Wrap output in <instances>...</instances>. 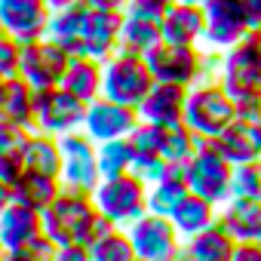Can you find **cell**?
Returning a JSON list of instances; mask_svg holds the SVG:
<instances>
[{
    "label": "cell",
    "instance_id": "cell-23",
    "mask_svg": "<svg viewBox=\"0 0 261 261\" xmlns=\"http://www.w3.org/2000/svg\"><path fill=\"white\" fill-rule=\"evenodd\" d=\"M62 89H68L80 101H92L101 95V62L92 56H71L65 74H62Z\"/></svg>",
    "mask_w": 261,
    "mask_h": 261
},
{
    "label": "cell",
    "instance_id": "cell-53",
    "mask_svg": "<svg viewBox=\"0 0 261 261\" xmlns=\"http://www.w3.org/2000/svg\"><path fill=\"white\" fill-rule=\"evenodd\" d=\"M139 261H142V258H139Z\"/></svg>",
    "mask_w": 261,
    "mask_h": 261
},
{
    "label": "cell",
    "instance_id": "cell-6",
    "mask_svg": "<svg viewBox=\"0 0 261 261\" xmlns=\"http://www.w3.org/2000/svg\"><path fill=\"white\" fill-rule=\"evenodd\" d=\"M151 86H154V74L148 71L145 56L117 49L108 62H101V95L120 105L139 108Z\"/></svg>",
    "mask_w": 261,
    "mask_h": 261
},
{
    "label": "cell",
    "instance_id": "cell-37",
    "mask_svg": "<svg viewBox=\"0 0 261 261\" xmlns=\"http://www.w3.org/2000/svg\"><path fill=\"white\" fill-rule=\"evenodd\" d=\"M172 169H181V166H169L160 154H145V157H133V172L145 181V185H154L160 181L163 175H169Z\"/></svg>",
    "mask_w": 261,
    "mask_h": 261
},
{
    "label": "cell",
    "instance_id": "cell-28",
    "mask_svg": "<svg viewBox=\"0 0 261 261\" xmlns=\"http://www.w3.org/2000/svg\"><path fill=\"white\" fill-rule=\"evenodd\" d=\"M25 169L62 178V142L49 133H37L34 129L31 142H28V154H25Z\"/></svg>",
    "mask_w": 261,
    "mask_h": 261
},
{
    "label": "cell",
    "instance_id": "cell-3",
    "mask_svg": "<svg viewBox=\"0 0 261 261\" xmlns=\"http://www.w3.org/2000/svg\"><path fill=\"white\" fill-rule=\"evenodd\" d=\"M230 169H233V163L215 148V142L200 139L197 151L185 163V185L191 194H197L215 206H224L230 200Z\"/></svg>",
    "mask_w": 261,
    "mask_h": 261
},
{
    "label": "cell",
    "instance_id": "cell-42",
    "mask_svg": "<svg viewBox=\"0 0 261 261\" xmlns=\"http://www.w3.org/2000/svg\"><path fill=\"white\" fill-rule=\"evenodd\" d=\"M230 261H261V243H237Z\"/></svg>",
    "mask_w": 261,
    "mask_h": 261
},
{
    "label": "cell",
    "instance_id": "cell-15",
    "mask_svg": "<svg viewBox=\"0 0 261 261\" xmlns=\"http://www.w3.org/2000/svg\"><path fill=\"white\" fill-rule=\"evenodd\" d=\"M203 16H206V31H203V46L212 49H227L237 40H243L249 34L240 10L233 0H206L203 4Z\"/></svg>",
    "mask_w": 261,
    "mask_h": 261
},
{
    "label": "cell",
    "instance_id": "cell-36",
    "mask_svg": "<svg viewBox=\"0 0 261 261\" xmlns=\"http://www.w3.org/2000/svg\"><path fill=\"white\" fill-rule=\"evenodd\" d=\"M160 133H163V126H154V123L139 120V126L126 136V139H129V145H133V154H136V157L160 154Z\"/></svg>",
    "mask_w": 261,
    "mask_h": 261
},
{
    "label": "cell",
    "instance_id": "cell-12",
    "mask_svg": "<svg viewBox=\"0 0 261 261\" xmlns=\"http://www.w3.org/2000/svg\"><path fill=\"white\" fill-rule=\"evenodd\" d=\"M139 126V111L120 105L108 95H98L86 105V117H83V133L98 145L108 139H126L133 129Z\"/></svg>",
    "mask_w": 261,
    "mask_h": 261
},
{
    "label": "cell",
    "instance_id": "cell-33",
    "mask_svg": "<svg viewBox=\"0 0 261 261\" xmlns=\"http://www.w3.org/2000/svg\"><path fill=\"white\" fill-rule=\"evenodd\" d=\"M133 145L129 139H108L95 145V160H98V175L114 178L123 172H133Z\"/></svg>",
    "mask_w": 261,
    "mask_h": 261
},
{
    "label": "cell",
    "instance_id": "cell-11",
    "mask_svg": "<svg viewBox=\"0 0 261 261\" xmlns=\"http://www.w3.org/2000/svg\"><path fill=\"white\" fill-rule=\"evenodd\" d=\"M129 240L136 246V255L142 261H166L181 249V237L172 227V221L166 215H154L145 212L139 221H133L126 227Z\"/></svg>",
    "mask_w": 261,
    "mask_h": 261
},
{
    "label": "cell",
    "instance_id": "cell-18",
    "mask_svg": "<svg viewBox=\"0 0 261 261\" xmlns=\"http://www.w3.org/2000/svg\"><path fill=\"white\" fill-rule=\"evenodd\" d=\"M185 101H188V89L175 86V83H157L148 89V95L142 98L139 120L154 123V126H175L185 123Z\"/></svg>",
    "mask_w": 261,
    "mask_h": 261
},
{
    "label": "cell",
    "instance_id": "cell-35",
    "mask_svg": "<svg viewBox=\"0 0 261 261\" xmlns=\"http://www.w3.org/2000/svg\"><path fill=\"white\" fill-rule=\"evenodd\" d=\"M56 249H59V243H53L46 233H40V237H34L22 249H7L4 252V261H53Z\"/></svg>",
    "mask_w": 261,
    "mask_h": 261
},
{
    "label": "cell",
    "instance_id": "cell-40",
    "mask_svg": "<svg viewBox=\"0 0 261 261\" xmlns=\"http://www.w3.org/2000/svg\"><path fill=\"white\" fill-rule=\"evenodd\" d=\"M249 31H261V0H233Z\"/></svg>",
    "mask_w": 261,
    "mask_h": 261
},
{
    "label": "cell",
    "instance_id": "cell-7",
    "mask_svg": "<svg viewBox=\"0 0 261 261\" xmlns=\"http://www.w3.org/2000/svg\"><path fill=\"white\" fill-rule=\"evenodd\" d=\"M86 117V101L74 98L68 89L53 86V89H37L34 95V129L37 133H49L56 139L83 129Z\"/></svg>",
    "mask_w": 261,
    "mask_h": 261
},
{
    "label": "cell",
    "instance_id": "cell-52",
    "mask_svg": "<svg viewBox=\"0 0 261 261\" xmlns=\"http://www.w3.org/2000/svg\"><path fill=\"white\" fill-rule=\"evenodd\" d=\"M258 166H261V160H258Z\"/></svg>",
    "mask_w": 261,
    "mask_h": 261
},
{
    "label": "cell",
    "instance_id": "cell-47",
    "mask_svg": "<svg viewBox=\"0 0 261 261\" xmlns=\"http://www.w3.org/2000/svg\"><path fill=\"white\" fill-rule=\"evenodd\" d=\"M258 120H261V92H258Z\"/></svg>",
    "mask_w": 261,
    "mask_h": 261
},
{
    "label": "cell",
    "instance_id": "cell-20",
    "mask_svg": "<svg viewBox=\"0 0 261 261\" xmlns=\"http://www.w3.org/2000/svg\"><path fill=\"white\" fill-rule=\"evenodd\" d=\"M34 95L37 89L25 83L19 74L0 80V123L34 129Z\"/></svg>",
    "mask_w": 261,
    "mask_h": 261
},
{
    "label": "cell",
    "instance_id": "cell-24",
    "mask_svg": "<svg viewBox=\"0 0 261 261\" xmlns=\"http://www.w3.org/2000/svg\"><path fill=\"white\" fill-rule=\"evenodd\" d=\"M62 178H53V175H40V172H31L25 169L19 178L10 181V191H13V203H22V206H31L37 212H43L62 191Z\"/></svg>",
    "mask_w": 261,
    "mask_h": 261
},
{
    "label": "cell",
    "instance_id": "cell-32",
    "mask_svg": "<svg viewBox=\"0 0 261 261\" xmlns=\"http://www.w3.org/2000/svg\"><path fill=\"white\" fill-rule=\"evenodd\" d=\"M197 142H200V136H194L185 123L163 126V133H160V157L169 166H185L191 160V154L197 151Z\"/></svg>",
    "mask_w": 261,
    "mask_h": 261
},
{
    "label": "cell",
    "instance_id": "cell-19",
    "mask_svg": "<svg viewBox=\"0 0 261 261\" xmlns=\"http://www.w3.org/2000/svg\"><path fill=\"white\" fill-rule=\"evenodd\" d=\"M40 233H43V218L37 209L22 206V203H10L0 212V249L4 252L28 246Z\"/></svg>",
    "mask_w": 261,
    "mask_h": 261
},
{
    "label": "cell",
    "instance_id": "cell-29",
    "mask_svg": "<svg viewBox=\"0 0 261 261\" xmlns=\"http://www.w3.org/2000/svg\"><path fill=\"white\" fill-rule=\"evenodd\" d=\"M188 185H185V166L181 169H172L169 175H163L160 181L148 185V212L154 215H172V209L188 197Z\"/></svg>",
    "mask_w": 261,
    "mask_h": 261
},
{
    "label": "cell",
    "instance_id": "cell-38",
    "mask_svg": "<svg viewBox=\"0 0 261 261\" xmlns=\"http://www.w3.org/2000/svg\"><path fill=\"white\" fill-rule=\"evenodd\" d=\"M19 56H22V43L19 40H13L10 34L0 37V80L19 74Z\"/></svg>",
    "mask_w": 261,
    "mask_h": 261
},
{
    "label": "cell",
    "instance_id": "cell-16",
    "mask_svg": "<svg viewBox=\"0 0 261 261\" xmlns=\"http://www.w3.org/2000/svg\"><path fill=\"white\" fill-rule=\"evenodd\" d=\"M120 25H123L120 10H92L89 7L86 22H83V49H80V56H92L98 62H108L120 49Z\"/></svg>",
    "mask_w": 261,
    "mask_h": 261
},
{
    "label": "cell",
    "instance_id": "cell-41",
    "mask_svg": "<svg viewBox=\"0 0 261 261\" xmlns=\"http://www.w3.org/2000/svg\"><path fill=\"white\" fill-rule=\"evenodd\" d=\"M53 261H89V249L86 246H77V243H68V246H59Z\"/></svg>",
    "mask_w": 261,
    "mask_h": 261
},
{
    "label": "cell",
    "instance_id": "cell-13",
    "mask_svg": "<svg viewBox=\"0 0 261 261\" xmlns=\"http://www.w3.org/2000/svg\"><path fill=\"white\" fill-rule=\"evenodd\" d=\"M49 16H53V10L43 0H0V25L19 43L46 37Z\"/></svg>",
    "mask_w": 261,
    "mask_h": 261
},
{
    "label": "cell",
    "instance_id": "cell-45",
    "mask_svg": "<svg viewBox=\"0 0 261 261\" xmlns=\"http://www.w3.org/2000/svg\"><path fill=\"white\" fill-rule=\"evenodd\" d=\"M43 4H46L49 10H62V7H71V4H77V0H43Z\"/></svg>",
    "mask_w": 261,
    "mask_h": 261
},
{
    "label": "cell",
    "instance_id": "cell-17",
    "mask_svg": "<svg viewBox=\"0 0 261 261\" xmlns=\"http://www.w3.org/2000/svg\"><path fill=\"white\" fill-rule=\"evenodd\" d=\"M215 148L237 166V163H258L261 160V120L255 117H233L224 133L212 139Z\"/></svg>",
    "mask_w": 261,
    "mask_h": 261
},
{
    "label": "cell",
    "instance_id": "cell-26",
    "mask_svg": "<svg viewBox=\"0 0 261 261\" xmlns=\"http://www.w3.org/2000/svg\"><path fill=\"white\" fill-rule=\"evenodd\" d=\"M181 246H185V252H188L191 261H230L237 240L215 221V224H209L206 230H200V233L181 240Z\"/></svg>",
    "mask_w": 261,
    "mask_h": 261
},
{
    "label": "cell",
    "instance_id": "cell-8",
    "mask_svg": "<svg viewBox=\"0 0 261 261\" xmlns=\"http://www.w3.org/2000/svg\"><path fill=\"white\" fill-rule=\"evenodd\" d=\"M148 71L157 83H175V86H197L203 80V46H175V43H157L148 56Z\"/></svg>",
    "mask_w": 261,
    "mask_h": 261
},
{
    "label": "cell",
    "instance_id": "cell-43",
    "mask_svg": "<svg viewBox=\"0 0 261 261\" xmlns=\"http://www.w3.org/2000/svg\"><path fill=\"white\" fill-rule=\"evenodd\" d=\"M86 7H92V10H120L123 13V7L129 4V0H83Z\"/></svg>",
    "mask_w": 261,
    "mask_h": 261
},
{
    "label": "cell",
    "instance_id": "cell-1",
    "mask_svg": "<svg viewBox=\"0 0 261 261\" xmlns=\"http://www.w3.org/2000/svg\"><path fill=\"white\" fill-rule=\"evenodd\" d=\"M40 218H43V233L59 246H68V243L89 246L95 237L114 227L98 212L92 194L77 191V188H62L59 197L40 212Z\"/></svg>",
    "mask_w": 261,
    "mask_h": 261
},
{
    "label": "cell",
    "instance_id": "cell-48",
    "mask_svg": "<svg viewBox=\"0 0 261 261\" xmlns=\"http://www.w3.org/2000/svg\"><path fill=\"white\" fill-rule=\"evenodd\" d=\"M160 4H166V7H169V4H175V0H160Z\"/></svg>",
    "mask_w": 261,
    "mask_h": 261
},
{
    "label": "cell",
    "instance_id": "cell-10",
    "mask_svg": "<svg viewBox=\"0 0 261 261\" xmlns=\"http://www.w3.org/2000/svg\"><path fill=\"white\" fill-rule=\"evenodd\" d=\"M59 142H62V185L92 194L101 181L98 160H95V142L83 129H74V133L62 136Z\"/></svg>",
    "mask_w": 261,
    "mask_h": 261
},
{
    "label": "cell",
    "instance_id": "cell-34",
    "mask_svg": "<svg viewBox=\"0 0 261 261\" xmlns=\"http://www.w3.org/2000/svg\"><path fill=\"white\" fill-rule=\"evenodd\" d=\"M230 200H261V166L237 163L230 169Z\"/></svg>",
    "mask_w": 261,
    "mask_h": 261
},
{
    "label": "cell",
    "instance_id": "cell-2",
    "mask_svg": "<svg viewBox=\"0 0 261 261\" xmlns=\"http://www.w3.org/2000/svg\"><path fill=\"white\" fill-rule=\"evenodd\" d=\"M218 83L233 98V105H243L261 92V31H249L221 53Z\"/></svg>",
    "mask_w": 261,
    "mask_h": 261
},
{
    "label": "cell",
    "instance_id": "cell-31",
    "mask_svg": "<svg viewBox=\"0 0 261 261\" xmlns=\"http://www.w3.org/2000/svg\"><path fill=\"white\" fill-rule=\"evenodd\" d=\"M160 40H163L160 37V25L145 22V19H133V16H123V25H120V49L123 53L148 56Z\"/></svg>",
    "mask_w": 261,
    "mask_h": 261
},
{
    "label": "cell",
    "instance_id": "cell-21",
    "mask_svg": "<svg viewBox=\"0 0 261 261\" xmlns=\"http://www.w3.org/2000/svg\"><path fill=\"white\" fill-rule=\"evenodd\" d=\"M218 224L237 243H261V200H227L218 206Z\"/></svg>",
    "mask_w": 261,
    "mask_h": 261
},
{
    "label": "cell",
    "instance_id": "cell-51",
    "mask_svg": "<svg viewBox=\"0 0 261 261\" xmlns=\"http://www.w3.org/2000/svg\"><path fill=\"white\" fill-rule=\"evenodd\" d=\"M0 261H4V249H0Z\"/></svg>",
    "mask_w": 261,
    "mask_h": 261
},
{
    "label": "cell",
    "instance_id": "cell-9",
    "mask_svg": "<svg viewBox=\"0 0 261 261\" xmlns=\"http://www.w3.org/2000/svg\"><path fill=\"white\" fill-rule=\"evenodd\" d=\"M71 56L53 43L49 37L22 43V56H19V77L25 83H31L34 89H53L62 83V74L68 68Z\"/></svg>",
    "mask_w": 261,
    "mask_h": 261
},
{
    "label": "cell",
    "instance_id": "cell-44",
    "mask_svg": "<svg viewBox=\"0 0 261 261\" xmlns=\"http://www.w3.org/2000/svg\"><path fill=\"white\" fill-rule=\"evenodd\" d=\"M10 203H13V191H10V181H4V178H0V212H4Z\"/></svg>",
    "mask_w": 261,
    "mask_h": 261
},
{
    "label": "cell",
    "instance_id": "cell-5",
    "mask_svg": "<svg viewBox=\"0 0 261 261\" xmlns=\"http://www.w3.org/2000/svg\"><path fill=\"white\" fill-rule=\"evenodd\" d=\"M237 117L233 98L221 89L218 80L212 83H197L188 89L185 101V126L200 139H218L224 126Z\"/></svg>",
    "mask_w": 261,
    "mask_h": 261
},
{
    "label": "cell",
    "instance_id": "cell-30",
    "mask_svg": "<svg viewBox=\"0 0 261 261\" xmlns=\"http://www.w3.org/2000/svg\"><path fill=\"white\" fill-rule=\"evenodd\" d=\"M86 249H89V261H139L126 227H117V224L108 227L101 237H95Z\"/></svg>",
    "mask_w": 261,
    "mask_h": 261
},
{
    "label": "cell",
    "instance_id": "cell-39",
    "mask_svg": "<svg viewBox=\"0 0 261 261\" xmlns=\"http://www.w3.org/2000/svg\"><path fill=\"white\" fill-rule=\"evenodd\" d=\"M163 13H166V4H160V0H129L123 7V16L145 19V22H154V25L163 22Z\"/></svg>",
    "mask_w": 261,
    "mask_h": 261
},
{
    "label": "cell",
    "instance_id": "cell-4",
    "mask_svg": "<svg viewBox=\"0 0 261 261\" xmlns=\"http://www.w3.org/2000/svg\"><path fill=\"white\" fill-rule=\"evenodd\" d=\"M92 200L111 224L129 227L148 212V185L136 172H123L114 178H101L92 191Z\"/></svg>",
    "mask_w": 261,
    "mask_h": 261
},
{
    "label": "cell",
    "instance_id": "cell-27",
    "mask_svg": "<svg viewBox=\"0 0 261 261\" xmlns=\"http://www.w3.org/2000/svg\"><path fill=\"white\" fill-rule=\"evenodd\" d=\"M169 221H172V227L178 230V237L188 240V237H194V233H200V230H206L209 224L218 221V206L209 203V200H203V197H197V194H188V197L172 209Z\"/></svg>",
    "mask_w": 261,
    "mask_h": 261
},
{
    "label": "cell",
    "instance_id": "cell-46",
    "mask_svg": "<svg viewBox=\"0 0 261 261\" xmlns=\"http://www.w3.org/2000/svg\"><path fill=\"white\" fill-rule=\"evenodd\" d=\"M166 261H191V258H188V252H185V246H181V249H178L172 258H166Z\"/></svg>",
    "mask_w": 261,
    "mask_h": 261
},
{
    "label": "cell",
    "instance_id": "cell-14",
    "mask_svg": "<svg viewBox=\"0 0 261 261\" xmlns=\"http://www.w3.org/2000/svg\"><path fill=\"white\" fill-rule=\"evenodd\" d=\"M203 31H206L203 4L175 0V4L166 7L163 22H160V37H163V43H175V46H203Z\"/></svg>",
    "mask_w": 261,
    "mask_h": 261
},
{
    "label": "cell",
    "instance_id": "cell-50",
    "mask_svg": "<svg viewBox=\"0 0 261 261\" xmlns=\"http://www.w3.org/2000/svg\"><path fill=\"white\" fill-rule=\"evenodd\" d=\"M4 34H7V31H4V25H0V37H4Z\"/></svg>",
    "mask_w": 261,
    "mask_h": 261
},
{
    "label": "cell",
    "instance_id": "cell-25",
    "mask_svg": "<svg viewBox=\"0 0 261 261\" xmlns=\"http://www.w3.org/2000/svg\"><path fill=\"white\" fill-rule=\"evenodd\" d=\"M31 133L34 129L0 123V178L4 181H13L25 172V154H28Z\"/></svg>",
    "mask_w": 261,
    "mask_h": 261
},
{
    "label": "cell",
    "instance_id": "cell-22",
    "mask_svg": "<svg viewBox=\"0 0 261 261\" xmlns=\"http://www.w3.org/2000/svg\"><path fill=\"white\" fill-rule=\"evenodd\" d=\"M86 13L89 7L83 0L71 7H62V10H53L49 16V28H46V37L53 43H59L68 56H80L83 49V22H86Z\"/></svg>",
    "mask_w": 261,
    "mask_h": 261
},
{
    "label": "cell",
    "instance_id": "cell-49",
    "mask_svg": "<svg viewBox=\"0 0 261 261\" xmlns=\"http://www.w3.org/2000/svg\"><path fill=\"white\" fill-rule=\"evenodd\" d=\"M191 4H206V0H191Z\"/></svg>",
    "mask_w": 261,
    "mask_h": 261
}]
</instances>
